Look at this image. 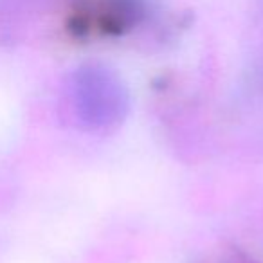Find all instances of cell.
<instances>
[{"instance_id": "3", "label": "cell", "mask_w": 263, "mask_h": 263, "mask_svg": "<svg viewBox=\"0 0 263 263\" xmlns=\"http://www.w3.org/2000/svg\"><path fill=\"white\" fill-rule=\"evenodd\" d=\"M40 0H0V16H9L15 13H22L26 9L36 6Z\"/></svg>"}, {"instance_id": "1", "label": "cell", "mask_w": 263, "mask_h": 263, "mask_svg": "<svg viewBox=\"0 0 263 263\" xmlns=\"http://www.w3.org/2000/svg\"><path fill=\"white\" fill-rule=\"evenodd\" d=\"M70 105L87 130H110L123 123L130 96L123 80L101 63H87L70 78Z\"/></svg>"}, {"instance_id": "2", "label": "cell", "mask_w": 263, "mask_h": 263, "mask_svg": "<svg viewBox=\"0 0 263 263\" xmlns=\"http://www.w3.org/2000/svg\"><path fill=\"white\" fill-rule=\"evenodd\" d=\"M146 15L143 0H99L94 11V22L99 31L123 34L134 29Z\"/></svg>"}]
</instances>
